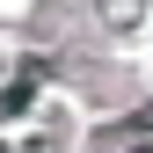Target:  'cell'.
<instances>
[{"instance_id":"6da1fadb","label":"cell","mask_w":153,"mask_h":153,"mask_svg":"<svg viewBox=\"0 0 153 153\" xmlns=\"http://www.w3.org/2000/svg\"><path fill=\"white\" fill-rule=\"evenodd\" d=\"M29 102H36V66H22L15 80H0V117H22Z\"/></svg>"},{"instance_id":"7a4b0ae2","label":"cell","mask_w":153,"mask_h":153,"mask_svg":"<svg viewBox=\"0 0 153 153\" xmlns=\"http://www.w3.org/2000/svg\"><path fill=\"white\" fill-rule=\"evenodd\" d=\"M0 153H66V146H59V124H44V131H22V139H7Z\"/></svg>"},{"instance_id":"3957f363","label":"cell","mask_w":153,"mask_h":153,"mask_svg":"<svg viewBox=\"0 0 153 153\" xmlns=\"http://www.w3.org/2000/svg\"><path fill=\"white\" fill-rule=\"evenodd\" d=\"M139 153H153V146H139Z\"/></svg>"}]
</instances>
